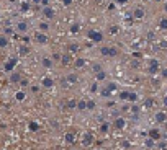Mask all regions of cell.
Masks as SVG:
<instances>
[{
  "label": "cell",
  "mask_w": 167,
  "mask_h": 150,
  "mask_svg": "<svg viewBox=\"0 0 167 150\" xmlns=\"http://www.w3.org/2000/svg\"><path fill=\"white\" fill-rule=\"evenodd\" d=\"M41 5H43V7H48V5H49V0H41Z\"/></svg>",
  "instance_id": "cell-55"
},
{
  "label": "cell",
  "mask_w": 167,
  "mask_h": 150,
  "mask_svg": "<svg viewBox=\"0 0 167 150\" xmlns=\"http://www.w3.org/2000/svg\"><path fill=\"white\" fill-rule=\"evenodd\" d=\"M144 2H151V0H144Z\"/></svg>",
  "instance_id": "cell-59"
},
{
  "label": "cell",
  "mask_w": 167,
  "mask_h": 150,
  "mask_svg": "<svg viewBox=\"0 0 167 150\" xmlns=\"http://www.w3.org/2000/svg\"><path fill=\"white\" fill-rule=\"evenodd\" d=\"M95 78H97V82L106 80V72H105V70H100V72H97V74H95Z\"/></svg>",
  "instance_id": "cell-27"
},
{
  "label": "cell",
  "mask_w": 167,
  "mask_h": 150,
  "mask_svg": "<svg viewBox=\"0 0 167 150\" xmlns=\"http://www.w3.org/2000/svg\"><path fill=\"white\" fill-rule=\"evenodd\" d=\"M157 25H159V30L167 31V18H166V16H162L161 20H159V23H157Z\"/></svg>",
  "instance_id": "cell-28"
},
{
  "label": "cell",
  "mask_w": 167,
  "mask_h": 150,
  "mask_svg": "<svg viewBox=\"0 0 167 150\" xmlns=\"http://www.w3.org/2000/svg\"><path fill=\"white\" fill-rule=\"evenodd\" d=\"M117 2H118V3H126L128 0H117Z\"/></svg>",
  "instance_id": "cell-57"
},
{
  "label": "cell",
  "mask_w": 167,
  "mask_h": 150,
  "mask_svg": "<svg viewBox=\"0 0 167 150\" xmlns=\"http://www.w3.org/2000/svg\"><path fill=\"white\" fill-rule=\"evenodd\" d=\"M43 88H52L54 86V78H51L49 75H46V77H43L41 78V83H40Z\"/></svg>",
  "instance_id": "cell-10"
},
{
  "label": "cell",
  "mask_w": 167,
  "mask_h": 150,
  "mask_svg": "<svg viewBox=\"0 0 167 150\" xmlns=\"http://www.w3.org/2000/svg\"><path fill=\"white\" fill-rule=\"evenodd\" d=\"M156 149L157 150H167V144H166V142H159Z\"/></svg>",
  "instance_id": "cell-46"
},
{
  "label": "cell",
  "mask_w": 167,
  "mask_h": 150,
  "mask_svg": "<svg viewBox=\"0 0 167 150\" xmlns=\"http://www.w3.org/2000/svg\"><path fill=\"white\" fill-rule=\"evenodd\" d=\"M154 121H156L157 124L166 122V121H167V113H166V111H156V114H154Z\"/></svg>",
  "instance_id": "cell-12"
},
{
  "label": "cell",
  "mask_w": 167,
  "mask_h": 150,
  "mask_svg": "<svg viewBox=\"0 0 167 150\" xmlns=\"http://www.w3.org/2000/svg\"><path fill=\"white\" fill-rule=\"evenodd\" d=\"M151 150H157V149H156V147H154V149H151Z\"/></svg>",
  "instance_id": "cell-58"
},
{
  "label": "cell",
  "mask_w": 167,
  "mask_h": 150,
  "mask_svg": "<svg viewBox=\"0 0 167 150\" xmlns=\"http://www.w3.org/2000/svg\"><path fill=\"white\" fill-rule=\"evenodd\" d=\"M30 3H31V7H38L41 3V0H30Z\"/></svg>",
  "instance_id": "cell-51"
},
{
  "label": "cell",
  "mask_w": 167,
  "mask_h": 150,
  "mask_svg": "<svg viewBox=\"0 0 167 150\" xmlns=\"http://www.w3.org/2000/svg\"><path fill=\"white\" fill-rule=\"evenodd\" d=\"M128 93H130V91H120V93H118V98H120V100L121 101H128Z\"/></svg>",
  "instance_id": "cell-41"
},
{
  "label": "cell",
  "mask_w": 167,
  "mask_h": 150,
  "mask_svg": "<svg viewBox=\"0 0 167 150\" xmlns=\"http://www.w3.org/2000/svg\"><path fill=\"white\" fill-rule=\"evenodd\" d=\"M7 46H8V38L5 34L0 36V47H7Z\"/></svg>",
  "instance_id": "cell-37"
},
{
  "label": "cell",
  "mask_w": 167,
  "mask_h": 150,
  "mask_svg": "<svg viewBox=\"0 0 167 150\" xmlns=\"http://www.w3.org/2000/svg\"><path fill=\"white\" fill-rule=\"evenodd\" d=\"M87 38L92 41V43H102L103 41V33H100V31H97V30H89L87 31Z\"/></svg>",
  "instance_id": "cell-2"
},
{
  "label": "cell",
  "mask_w": 167,
  "mask_h": 150,
  "mask_svg": "<svg viewBox=\"0 0 167 150\" xmlns=\"http://www.w3.org/2000/svg\"><path fill=\"white\" fill-rule=\"evenodd\" d=\"M159 72H161L162 78H167V67H166V69H162V70H159Z\"/></svg>",
  "instance_id": "cell-52"
},
{
  "label": "cell",
  "mask_w": 167,
  "mask_h": 150,
  "mask_svg": "<svg viewBox=\"0 0 167 150\" xmlns=\"http://www.w3.org/2000/svg\"><path fill=\"white\" fill-rule=\"evenodd\" d=\"M18 83H20L21 86H25V88H26V86L30 85V80H28V78H23V77H21V80L18 82Z\"/></svg>",
  "instance_id": "cell-44"
},
{
  "label": "cell",
  "mask_w": 167,
  "mask_h": 150,
  "mask_svg": "<svg viewBox=\"0 0 167 150\" xmlns=\"http://www.w3.org/2000/svg\"><path fill=\"white\" fill-rule=\"evenodd\" d=\"M30 54V46H25V44H21L20 47H18V55H28Z\"/></svg>",
  "instance_id": "cell-23"
},
{
  "label": "cell",
  "mask_w": 167,
  "mask_h": 150,
  "mask_svg": "<svg viewBox=\"0 0 167 150\" xmlns=\"http://www.w3.org/2000/svg\"><path fill=\"white\" fill-rule=\"evenodd\" d=\"M92 72H93V74H97V72H100V70H103V67H102V64H98V62H93V64H92Z\"/></svg>",
  "instance_id": "cell-34"
},
{
  "label": "cell",
  "mask_w": 167,
  "mask_h": 150,
  "mask_svg": "<svg viewBox=\"0 0 167 150\" xmlns=\"http://www.w3.org/2000/svg\"><path fill=\"white\" fill-rule=\"evenodd\" d=\"M28 129H30L31 132H36V130H40V124H38L36 121H31V122H28Z\"/></svg>",
  "instance_id": "cell-29"
},
{
  "label": "cell",
  "mask_w": 167,
  "mask_h": 150,
  "mask_svg": "<svg viewBox=\"0 0 167 150\" xmlns=\"http://www.w3.org/2000/svg\"><path fill=\"white\" fill-rule=\"evenodd\" d=\"M100 54L103 57H117L118 55V49L115 46H103L100 49Z\"/></svg>",
  "instance_id": "cell-1"
},
{
  "label": "cell",
  "mask_w": 167,
  "mask_h": 150,
  "mask_svg": "<svg viewBox=\"0 0 167 150\" xmlns=\"http://www.w3.org/2000/svg\"><path fill=\"white\" fill-rule=\"evenodd\" d=\"M76 111H79V113H84V111H87V100H84V98H80V100H77Z\"/></svg>",
  "instance_id": "cell-15"
},
{
  "label": "cell",
  "mask_w": 167,
  "mask_h": 150,
  "mask_svg": "<svg viewBox=\"0 0 167 150\" xmlns=\"http://www.w3.org/2000/svg\"><path fill=\"white\" fill-rule=\"evenodd\" d=\"M35 41L38 43V44H48V43H49V38H48L46 33L38 31V33H35Z\"/></svg>",
  "instance_id": "cell-8"
},
{
  "label": "cell",
  "mask_w": 167,
  "mask_h": 150,
  "mask_svg": "<svg viewBox=\"0 0 167 150\" xmlns=\"http://www.w3.org/2000/svg\"><path fill=\"white\" fill-rule=\"evenodd\" d=\"M79 51V44H76V43H71L69 44V54H72V52H77Z\"/></svg>",
  "instance_id": "cell-42"
},
{
  "label": "cell",
  "mask_w": 167,
  "mask_h": 150,
  "mask_svg": "<svg viewBox=\"0 0 167 150\" xmlns=\"http://www.w3.org/2000/svg\"><path fill=\"white\" fill-rule=\"evenodd\" d=\"M31 90H33V93H38V91H40V85H38V86H31Z\"/></svg>",
  "instance_id": "cell-56"
},
{
  "label": "cell",
  "mask_w": 167,
  "mask_h": 150,
  "mask_svg": "<svg viewBox=\"0 0 167 150\" xmlns=\"http://www.w3.org/2000/svg\"><path fill=\"white\" fill-rule=\"evenodd\" d=\"M98 130H100L102 134H108V130H110V122H108V121H103L100 124V127H98Z\"/></svg>",
  "instance_id": "cell-22"
},
{
  "label": "cell",
  "mask_w": 167,
  "mask_h": 150,
  "mask_svg": "<svg viewBox=\"0 0 167 150\" xmlns=\"http://www.w3.org/2000/svg\"><path fill=\"white\" fill-rule=\"evenodd\" d=\"M85 59H80V57H79V59H76L74 60V65H76L77 69H82V67H85Z\"/></svg>",
  "instance_id": "cell-30"
},
{
  "label": "cell",
  "mask_w": 167,
  "mask_h": 150,
  "mask_svg": "<svg viewBox=\"0 0 167 150\" xmlns=\"http://www.w3.org/2000/svg\"><path fill=\"white\" fill-rule=\"evenodd\" d=\"M156 2H162V0H156Z\"/></svg>",
  "instance_id": "cell-60"
},
{
  "label": "cell",
  "mask_w": 167,
  "mask_h": 150,
  "mask_svg": "<svg viewBox=\"0 0 167 150\" xmlns=\"http://www.w3.org/2000/svg\"><path fill=\"white\" fill-rule=\"evenodd\" d=\"M159 70H161L159 60H157V59H151V60H149V64H147V74L156 75L157 72H159Z\"/></svg>",
  "instance_id": "cell-3"
},
{
  "label": "cell",
  "mask_w": 167,
  "mask_h": 150,
  "mask_svg": "<svg viewBox=\"0 0 167 150\" xmlns=\"http://www.w3.org/2000/svg\"><path fill=\"white\" fill-rule=\"evenodd\" d=\"M3 33H5V36H10V34H13V28H10V26H7L5 30H3Z\"/></svg>",
  "instance_id": "cell-47"
},
{
  "label": "cell",
  "mask_w": 167,
  "mask_h": 150,
  "mask_svg": "<svg viewBox=\"0 0 167 150\" xmlns=\"http://www.w3.org/2000/svg\"><path fill=\"white\" fill-rule=\"evenodd\" d=\"M69 33H71V34H79V33H80V25H79V23H72L71 28H69Z\"/></svg>",
  "instance_id": "cell-25"
},
{
  "label": "cell",
  "mask_w": 167,
  "mask_h": 150,
  "mask_svg": "<svg viewBox=\"0 0 167 150\" xmlns=\"http://www.w3.org/2000/svg\"><path fill=\"white\" fill-rule=\"evenodd\" d=\"M93 134H92V132H84V134H82V137H80V142H82V147H90L92 144H93Z\"/></svg>",
  "instance_id": "cell-4"
},
{
  "label": "cell",
  "mask_w": 167,
  "mask_h": 150,
  "mask_svg": "<svg viewBox=\"0 0 167 150\" xmlns=\"http://www.w3.org/2000/svg\"><path fill=\"white\" fill-rule=\"evenodd\" d=\"M108 33H110L111 36L118 34V33H120V26H117V25H111L110 28H108Z\"/></svg>",
  "instance_id": "cell-31"
},
{
  "label": "cell",
  "mask_w": 167,
  "mask_h": 150,
  "mask_svg": "<svg viewBox=\"0 0 167 150\" xmlns=\"http://www.w3.org/2000/svg\"><path fill=\"white\" fill-rule=\"evenodd\" d=\"M162 106H164V108H167V96H164V98H162Z\"/></svg>",
  "instance_id": "cell-54"
},
{
  "label": "cell",
  "mask_w": 167,
  "mask_h": 150,
  "mask_svg": "<svg viewBox=\"0 0 167 150\" xmlns=\"http://www.w3.org/2000/svg\"><path fill=\"white\" fill-rule=\"evenodd\" d=\"M126 124H128V121L123 118V116H118V118H115L113 119V127L115 129H118V130H123L125 127H126Z\"/></svg>",
  "instance_id": "cell-7"
},
{
  "label": "cell",
  "mask_w": 167,
  "mask_h": 150,
  "mask_svg": "<svg viewBox=\"0 0 167 150\" xmlns=\"http://www.w3.org/2000/svg\"><path fill=\"white\" fill-rule=\"evenodd\" d=\"M64 140H66V144L72 145L77 142V135L74 134V132H66V135H64Z\"/></svg>",
  "instance_id": "cell-14"
},
{
  "label": "cell",
  "mask_w": 167,
  "mask_h": 150,
  "mask_svg": "<svg viewBox=\"0 0 167 150\" xmlns=\"http://www.w3.org/2000/svg\"><path fill=\"white\" fill-rule=\"evenodd\" d=\"M97 108V103L93 100H87V111H93Z\"/></svg>",
  "instance_id": "cell-35"
},
{
  "label": "cell",
  "mask_w": 167,
  "mask_h": 150,
  "mask_svg": "<svg viewBox=\"0 0 167 150\" xmlns=\"http://www.w3.org/2000/svg\"><path fill=\"white\" fill-rule=\"evenodd\" d=\"M138 100H139V95L136 91H130L128 93V103H136Z\"/></svg>",
  "instance_id": "cell-24"
},
{
  "label": "cell",
  "mask_w": 167,
  "mask_h": 150,
  "mask_svg": "<svg viewBox=\"0 0 167 150\" xmlns=\"http://www.w3.org/2000/svg\"><path fill=\"white\" fill-rule=\"evenodd\" d=\"M16 64H18V59H16V57H10V59L5 62V65H3V70H5V72H13Z\"/></svg>",
  "instance_id": "cell-9"
},
{
  "label": "cell",
  "mask_w": 167,
  "mask_h": 150,
  "mask_svg": "<svg viewBox=\"0 0 167 150\" xmlns=\"http://www.w3.org/2000/svg\"><path fill=\"white\" fill-rule=\"evenodd\" d=\"M131 16H133V20H142L144 16H146V10L142 8V7H134L133 8V13H131Z\"/></svg>",
  "instance_id": "cell-6"
},
{
  "label": "cell",
  "mask_w": 167,
  "mask_h": 150,
  "mask_svg": "<svg viewBox=\"0 0 167 150\" xmlns=\"http://www.w3.org/2000/svg\"><path fill=\"white\" fill-rule=\"evenodd\" d=\"M144 145H146L147 149H154V147H156V140H152V139H149V137H146Z\"/></svg>",
  "instance_id": "cell-32"
},
{
  "label": "cell",
  "mask_w": 167,
  "mask_h": 150,
  "mask_svg": "<svg viewBox=\"0 0 167 150\" xmlns=\"http://www.w3.org/2000/svg\"><path fill=\"white\" fill-rule=\"evenodd\" d=\"M100 95L103 96V98H110V96L113 95V93H111V91L108 90V88H106V86H103V88H102V90H100Z\"/></svg>",
  "instance_id": "cell-33"
},
{
  "label": "cell",
  "mask_w": 167,
  "mask_h": 150,
  "mask_svg": "<svg viewBox=\"0 0 167 150\" xmlns=\"http://www.w3.org/2000/svg\"><path fill=\"white\" fill-rule=\"evenodd\" d=\"M20 80H21V75H20V72H13V74L10 75V82H12V83H18Z\"/></svg>",
  "instance_id": "cell-26"
},
{
  "label": "cell",
  "mask_w": 167,
  "mask_h": 150,
  "mask_svg": "<svg viewBox=\"0 0 167 150\" xmlns=\"http://www.w3.org/2000/svg\"><path fill=\"white\" fill-rule=\"evenodd\" d=\"M77 82H79L77 74H67L66 77H64V80H62V85H64V86H71V85H76Z\"/></svg>",
  "instance_id": "cell-5"
},
{
  "label": "cell",
  "mask_w": 167,
  "mask_h": 150,
  "mask_svg": "<svg viewBox=\"0 0 167 150\" xmlns=\"http://www.w3.org/2000/svg\"><path fill=\"white\" fill-rule=\"evenodd\" d=\"M90 91L92 93H97V91H98V82H93L90 85Z\"/></svg>",
  "instance_id": "cell-43"
},
{
  "label": "cell",
  "mask_w": 167,
  "mask_h": 150,
  "mask_svg": "<svg viewBox=\"0 0 167 150\" xmlns=\"http://www.w3.org/2000/svg\"><path fill=\"white\" fill-rule=\"evenodd\" d=\"M147 137L157 142V140H161L162 134H161V130H159V129H156V127H154V129H149V132H147Z\"/></svg>",
  "instance_id": "cell-13"
},
{
  "label": "cell",
  "mask_w": 167,
  "mask_h": 150,
  "mask_svg": "<svg viewBox=\"0 0 167 150\" xmlns=\"http://www.w3.org/2000/svg\"><path fill=\"white\" fill-rule=\"evenodd\" d=\"M16 31L21 33V34H25L26 31H28V23H26V21H18V23H16Z\"/></svg>",
  "instance_id": "cell-16"
},
{
  "label": "cell",
  "mask_w": 167,
  "mask_h": 150,
  "mask_svg": "<svg viewBox=\"0 0 167 150\" xmlns=\"http://www.w3.org/2000/svg\"><path fill=\"white\" fill-rule=\"evenodd\" d=\"M128 113H131V114H138V113H139V106L133 103V105L130 106V111H128Z\"/></svg>",
  "instance_id": "cell-39"
},
{
  "label": "cell",
  "mask_w": 167,
  "mask_h": 150,
  "mask_svg": "<svg viewBox=\"0 0 167 150\" xmlns=\"http://www.w3.org/2000/svg\"><path fill=\"white\" fill-rule=\"evenodd\" d=\"M61 2H62V5H64V7H71L74 0H61Z\"/></svg>",
  "instance_id": "cell-49"
},
{
  "label": "cell",
  "mask_w": 167,
  "mask_h": 150,
  "mask_svg": "<svg viewBox=\"0 0 167 150\" xmlns=\"http://www.w3.org/2000/svg\"><path fill=\"white\" fill-rule=\"evenodd\" d=\"M25 100H26V93H25V90H18V91H15V101H18V103H23Z\"/></svg>",
  "instance_id": "cell-18"
},
{
  "label": "cell",
  "mask_w": 167,
  "mask_h": 150,
  "mask_svg": "<svg viewBox=\"0 0 167 150\" xmlns=\"http://www.w3.org/2000/svg\"><path fill=\"white\" fill-rule=\"evenodd\" d=\"M61 64L62 65H69V64H72V54H62V57H61Z\"/></svg>",
  "instance_id": "cell-20"
},
{
  "label": "cell",
  "mask_w": 167,
  "mask_h": 150,
  "mask_svg": "<svg viewBox=\"0 0 167 150\" xmlns=\"http://www.w3.org/2000/svg\"><path fill=\"white\" fill-rule=\"evenodd\" d=\"M147 39H149V41L154 39V33H152V31H149V33H147Z\"/></svg>",
  "instance_id": "cell-53"
},
{
  "label": "cell",
  "mask_w": 167,
  "mask_h": 150,
  "mask_svg": "<svg viewBox=\"0 0 167 150\" xmlns=\"http://www.w3.org/2000/svg\"><path fill=\"white\" fill-rule=\"evenodd\" d=\"M152 105H154V100H152V98H147V100L144 101V106H146V108H152Z\"/></svg>",
  "instance_id": "cell-45"
},
{
  "label": "cell",
  "mask_w": 167,
  "mask_h": 150,
  "mask_svg": "<svg viewBox=\"0 0 167 150\" xmlns=\"http://www.w3.org/2000/svg\"><path fill=\"white\" fill-rule=\"evenodd\" d=\"M40 30H41V33H46V31H49V25H48L46 21H41V23H40Z\"/></svg>",
  "instance_id": "cell-40"
},
{
  "label": "cell",
  "mask_w": 167,
  "mask_h": 150,
  "mask_svg": "<svg viewBox=\"0 0 167 150\" xmlns=\"http://www.w3.org/2000/svg\"><path fill=\"white\" fill-rule=\"evenodd\" d=\"M61 57H62L61 52H54V54L51 55V60H52V62H61Z\"/></svg>",
  "instance_id": "cell-38"
},
{
  "label": "cell",
  "mask_w": 167,
  "mask_h": 150,
  "mask_svg": "<svg viewBox=\"0 0 167 150\" xmlns=\"http://www.w3.org/2000/svg\"><path fill=\"white\" fill-rule=\"evenodd\" d=\"M159 47H161V49H167V39L159 41Z\"/></svg>",
  "instance_id": "cell-48"
},
{
  "label": "cell",
  "mask_w": 167,
  "mask_h": 150,
  "mask_svg": "<svg viewBox=\"0 0 167 150\" xmlns=\"http://www.w3.org/2000/svg\"><path fill=\"white\" fill-rule=\"evenodd\" d=\"M105 86H106V88H108V90L111 91V93H115V91L118 90V85L115 83V82H110V83H108V85H105Z\"/></svg>",
  "instance_id": "cell-36"
},
{
  "label": "cell",
  "mask_w": 167,
  "mask_h": 150,
  "mask_svg": "<svg viewBox=\"0 0 167 150\" xmlns=\"http://www.w3.org/2000/svg\"><path fill=\"white\" fill-rule=\"evenodd\" d=\"M30 8H31L30 0H25V2H21V3H20V11H21V13H26V11H30Z\"/></svg>",
  "instance_id": "cell-21"
},
{
  "label": "cell",
  "mask_w": 167,
  "mask_h": 150,
  "mask_svg": "<svg viewBox=\"0 0 167 150\" xmlns=\"http://www.w3.org/2000/svg\"><path fill=\"white\" fill-rule=\"evenodd\" d=\"M54 8L51 5H48V7H43V16H44L46 20H52L54 18Z\"/></svg>",
  "instance_id": "cell-11"
},
{
  "label": "cell",
  "mask_w": 167,
  "mask_h": 150,
  "mask_svg": "<svg viewBox=\"0 0 167 150\" xmlns=\"http://www.w3.org/2000/svg\"><path fill=\"white\" fill-rule=\"evenodd\" d=\"M41 65H43L44 69H51V67L54 65V62L51 60V57H49V55H44V57L41 59Z\"/></svg>",
  "instance_id": "cell-17"
},
{
  "label": "cell",
  "mask_w": 167,
  "mask_h": 150,
  "mask_svg": "<svg viewBox=\"0 0 167 150\" xmlns=\"http://www.w3.org/2000/svg\"><path fill=\"white\" fill-rule=\"evenodd\" d=\"M76 106H77V98H71V100H67L66 108L69 111H76Z\"/></svg>",
  "instance_id": "cell-19"
},
{
  "label": "cell",
  "mask_w": 167,
  "mask_h": 150,
  "mask_svg": "<svg viewBox=\"0 0 167 150\" xmlns=\"http://www.w3.org/2000/svg\"><path fill=\"white\" fill-rule=\"evenodd\" d=\"M121 147H123V149H130V147H131V144H130L128 140H123V142H121Z\"/></svg>",
  "instance_id": "cell-50"
},
{
  "label": "cell",
  "mask_w": 167,
  "mask_h": 150,
  "mask_svg": "<svg viewBox=\"0 0 167 150\" xmlns=\"http://www.w3.org/2000/svg\"><path fill=\"white\" fill-rule=\"evenodd\" d=\"M98 150H102V149H98Z\"/></svg>",
  "instance_id": "cell-61"
}]
</instances>
